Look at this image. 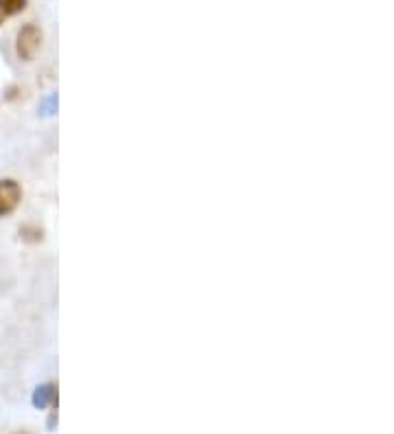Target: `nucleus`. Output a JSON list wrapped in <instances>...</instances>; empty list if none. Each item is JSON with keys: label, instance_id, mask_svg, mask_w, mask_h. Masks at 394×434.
<instances>
[{"label": "nucleus", "instance_id": "nucleus-1", "mask_svg": "<svg viewBox=\"0 0 394 434\" xmlns=\"http://www.w3.org/2000/svg\"><path fill=\"white\" fill-rule=\"evenodd\" d=\"M42 44V31L35 27V24H26L18 31V42H16V50H18V58L29 62Z\"/></svg>", "mask_w": 394, "mask_h": 434}, {"label": "nucleus", "instance_id": "nucleus-2", "mask_svg": "<svg viewBox=\"0 0 394 434\" xmlns=\"http://www.w3.org/2000/svg\"><path fill=\"white\" fill-rule=\"evenodd\" d=\"M22 200V189L13 180H3L0 183V217H5L18 209Z\"/></svg>", "mask_w": 394, "mask_h": 434}, {"label": "nucleus", "instance_id": "nucleus-3", "mask_svg": "<svg viewBox=\"0 0 394 434\" xmlns=\"http://www.w3.org/2000/svg\"><path fill=\"white\" fill-rule=\"evenodd\" d=\"M24 7H26V0H0V13H3L5 20L20 13Z\"/></svg>", "mask_w": 394, "mask_h": 434}, {"label": "nucleus", "instance_id": "nucleus-4", "mask_svg": "<svg viewBox=\"0 0 394 434\" xmlns=\"http://www.w3.org/2000/svg\"><path fill=\"white\" fill-rule=\"evenodd\" d=\"M53 391H55L53 386H44V389H40L38 395H35V406H46L48 401L55 399V393H53Z\"/></svg>", "mask_w": 394, "mask_h": 434}, {"label": "nucleus", "instance_id": "nucleus-5", "mask_svg": "<svg viewBox=\"0 0 394 434\" xmlns=\"http://www.w3.org/2000/svg\"><path fill=\"white\" fill-rule=\"evenodd\" d=\"M5 22V18H3V13H0V24H3Z\"/></svg>", "mask_w": 394, "mask_h": 434}, {"label": "nucleus", "instance_id": "nucleus-6", "mask_svg": "<svg viewBox=\"0 0 394 434\" xmlns=\"http://www.w3.org/2000/svg\"><path fill=\"white\" fill-rule=\"evenodd\" d=\"M20 434H22V432H20Z\"/></svg>", "mask_w": 394, "mask_h": 434}]
</instances>
